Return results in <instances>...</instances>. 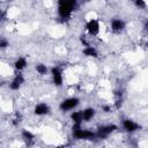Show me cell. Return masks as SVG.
Wrapping results in <instances>:
<instances>
[{"mask_svg":"<svg viewBox=\"0 0 148 148\" xmlns=\"http://www.w3.org/2000/svg\"><path fill=\"white\" fill-rule=\"evenodd\" d=\"M58 2V7H57V12H58V16L62 20L69 18L75 6H76V0H57Z\"/></svg>","mask_w":148,"mask_h":148,"instance_id":"1","label":"cell"},{"mask_svg":"<svg viewBox=\"0 0 148 148\" xmlns=\"http://www.w3.org/2000/svg\"><path fill=\"white\" fill-rule=\"evenodd\" d=\"M72 135L76 140H90L95 136V132L84 128L82 125H73L72 126Z\"/></svg>","mask_w":148,"mask_h":148,"instance_id":"2","label":"cell"},{"mask_svg":"<svg viewBox=\"0 0 148 148\" xmlns=\"http://www.w3.org/2000/svg\"><path fill=\"white\" fill-rule=\"evenodd\" d=\"M81 101L79 97L76 96H71L67 98H64L60 103H59V110L62 112H71L75 109H77V106L80 105Z\"/></svg>","mask_w":148,"mask_h":148,"instance_id":"3","label":"cell"},{"mask_svg":"<svg viewBox=\"0 0 148 148\" xmlns=\"http://www.w3.org/2000/svg\"><path fill=\"white\" fill-rule=\"evenodd\" d=\"M24 83H25V77H24L23 73L22 72H17L14 75V77L8 82V88L12 91H18L23 87Z\"/></svg>","mask_w":148,"mask_h":148,"instance_id":"4","label":"cell"},{"mask_svg":"<svg viewBox=\"0 0 148 148\" xmlns=\"http://www.w3.org/2000/svg\"><path fill=\"white\" fill-rule=\"evenodd\" d=\"M50 75L52 82L56 87H61L64 84V72L59 66H53L50 68Z\"/></svg>","mask_w":148,"mask_h":148,"instance_id":"5","label":"cell"},{"mask_svg":"<svg viewBox=\"0 0 148 148\" xmlns=\"http://www.w3.org/2000/svg\"><path fill=\"white\" fill-rule=\"evenodd\" d=\"M118 128L117 125L114 124H105V125H102L97 128V131L95 132V136L99 138V139H104V138H108L109 135H111Z\"/></svg>","mask_w":148,"mask_h":148,"instance_id":"6","label":"cell"},{"mask_svg":"<svg viewBox=\"0 0 148 148\" xmlns=\"http://www.w3.org/2000/svg\"><path fill=\"white\" fill-rule=\"evenodd\" d=\"M86 30L90 36H97L101 32V22L97 18H90L86 23Z\"/></svg>","mask_w":148,"mask_h":148,"instance_id":"7","label":"cell"},{"mask_svg":"<svg viewBox=\"0 0 148 148\" xmlns=\"http://www.w3.org/2000/svg\"><path fill=\"white\" fill-rule=\"evenodd\" d=\"M121 127L127 133H134L140 130V125L138 121L131 119V118H124L121 120Z\"/></svg>","mask_w":148,"mask_h":148,"instance_id":"8","label":"cell"},{"mask_svg":"<svg viewBox=\"0 0 148 148\" xmlns=\"http://www.w3.org/2000/svg\"><path fill=\"white\" fill-rule=\"evenodd\" d=\"M51 111L50 105L46 102H39L34 106V114L37 117H44L47 116Z\"/></svg>","mask_w":148,"mask_h":148,"instance_id":"9","label":"cell"},{"mask_svg":"<svg viewBox=\"0 0 148 148\" xmlns=\"http://www.w3.org/2000/svg\"><path fill=\"white\" fill-rule=\"evenodd\" d=\"M125 28H126V23H125V21L123 18H120V17L111 18V21H110V29H111V31H113L116 34H119V32L124 31Z\"/></svg>","mask_w":148,"mask_h":148,"instance_id":"10","label":"cell"},{"mask_svg":"<svg viewBox=\"0 0 148 148\" xmlns=\"http://www.w3.org/2000/svg\"><path fill=\"white\" fill-rule=\"evenodd\" d=\"M82 111V118H83V123H88V121H91L95 117H96V109L92 108V106H88V108H84Z\"/></svg>","mask_w":148,"mask_h":148,"instance_id":"11","label":"cell"},{"mask_svg":"<svg viewBox=\"0 0 148 148\" xmlns=\"http://www.w3.org/2000/svg\"><path fill=\"white\" fill-rule=\"evenodd\" d=\"M14 68L16 72H23L28 67V59L25 57H17L14 61Z\"/></svg>","mask_w":148,"mask_h":148,"instance_id":"12","label":"cell"},{"mask_svg":"<svg viewBox=\"0 0 148 148\" xmlns=\"http://www.w3.org/2000/svg\"><path fill=\"white\" fill-rule=\"evenodd\" d=\"M69 118L73 123V125H83V118H82V111L81 110H73L69 113Z\"/></svg>","mask_w":148,"mask_h":148,"instance_id":"13","label":"cell"},{"mask_svg":"<svg viewBox=\"0 0 148 148\" xmlns=\"http://www.w3.org/2000/svg\"><path fill=\"white\" fill-rule=\"evenodd\" d=\"M82 54L87 58H97L98 57V51L95 46L92 45H84V47L82 49Z\"/></svg>","mask_w":148,"mask_h":148,"instance_id":"14","label":"cell"},{"mask_svg":"<svg viewBox=\"0 0 148 148\" xmlns=\"http://www.w3.org/2000/svg\"><path fill=\"white\" fill-rule=\"evenodd\" d=\"M35 71L38 75H42V76L50 74V68L47 67V65H45L43 62H37L35 65Z\"/></svg>","mask_w":148,"mask_h":148,"instance_id":"15","label":"cell"},{"mask_svg":"<svg viewBox=\"0 0 148 148\" xmlns=\"http://www.w3.org/2000/svg\"><path fill=\"white\" fill-rule=\"evenodd\" d=\"M21 138L27 142H31L35 140V134L29 130H23L21 132Z\"/></svg>","mask_w":148,"mask_h":148,"instance_id":"16","label":"cell"},{"mask_svg":"<svg viewBox=\"0 0 148 148\" xmlns=\"http://www.w3.org/2000/svg\"><path fill=\"white\" fill-rule=\"evenodd\" d=\"M9 47V40L5 37H0V50H6Z\"/></svg>","mask_w":148,"mask_h":148,"instance_id":"17","label":"cell"},{"mask_svg":"<svg viewBox=\"0 0 148 148\" xmlns=\"http://www.w3.org/2000/svg\"><path fill=\"white\" fill-rule=\"evenodd\" d=\"M134 5H135L139 9H146V7H147L146 0H134Z\"/></svg>","mask_w":148,"mask_h":148,"instance_id":"18","label":"cell"}]
</instances>
